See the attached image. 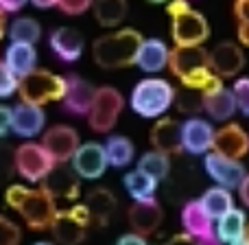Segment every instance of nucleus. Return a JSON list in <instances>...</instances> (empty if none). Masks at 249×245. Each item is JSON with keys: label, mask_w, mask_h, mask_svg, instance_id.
I'll return each instance as SVG.
<instances>
[{"label": "nucleus", "mask_w": 249, "mask_h": 245, "mask_svg": "<svg viewBox=\"0 0 249 245\" xmlns=\"http://www.w3.org/2000/svg\"><path fill=\"white\" fill-rule=\"evenodd\" d=\"M142 39V33L136 29H118L114 33H105L92 44V59L103 70H121L133 66Z\"/></svg>", "instance_id": "f257e3e1"}, {"label": "nucleus", "mask_w": 249, "mask_h": 245, "mask_svg": "<svg viewBox=\"0 0 249 245\" xmlns=\"http://www.w3.org/2000/svg\"><path fill=\"white\" fill-rule=\"evenodd\" d=\"M171 16V35L175 46H201L210 38L206 16L188 4V0H171L166 4Z\"/></svg>", "instance_id": "f03ea898"}, {"label": "nucleus", "mask_w": 249, "mask_h": 245, "mask_svg": "<svg viewBox=\"0 0 249 245\" xmlns=\"http://www.w3.org/2000/svg\"><path fill=\"white\" fill-rule=\"evenodd\" d=\"M175 92L166 79L149 77L133 86L129 105L142 118H160L171 110V105H175Z\"/></svg>", "instance_id": "7ed1b4c3"}, {"label": "nucleus", "mask_w": 249, "mask_h": 245, "mask_svg": "<svg viewBox=\"0 0 249 245\" xmlns=\"http://www.w3.org/2000/svg\"><path fill=\"white\" fill-rule=\"evenodd\" d=\"M18 94H20L22 103H33L39 108L53 103V101H61L66 94V77L35 68L33 73L20 77Z\"/></svg>", "instance_id": "20e7f679"}, {"label": "nucleus", "mask_w": 249, "mask_h": 245, "mask_svg": "<svg viewBox=\"0 0 249 245\" xmlns=\"http://www.w3.org/2000/svg\"><path fill=\"white\" fill-rule=\"evenodd\" d=\"M124 108V99L123 94L112 86H101L94 92V101L90 105L88 112V125L92 132L96 133H107L114 129V125L118 123Z\"/></svg>", "instance_id": "39448f33"}, {"label": "nucleus", "mask_w": 249, "mask_h": 245, "mask_svg": "<svg viewBox=\"0 0 249 245\" xmlns=\"http://www.w3.org/2000/svg\"><path fill=\"white\" fill-rule=\"evenodd\" d=\"M90 212H88L86 204H77V206L68 208V210H59L51 226V232L55 237L57 245H79L86 239L88 226H90Z\"/></svg>", "instance_id": "423d86ee"}, {"label": "nucleus", "mask_w": 249, "mask_h": 245, "mask_svg": "<svg viewBox=\"0 0 249 245\" xmlns=\"http://www.w3.org/2000/svg\"><path fill=\"white\" fill-rule=\"evenodd\" d=\"M55 167V160L37 142L16 147V173L29 182H42Z\"/></svg>", "instance_id": "0eeeda50"}, {"label": "nucleus", "mask_w": 249, "mask_h": 245, "mask_svg": "<svg viewBox=\"0 0 249 245\" xmlns=\"http://www.w3.org/2000/svg\"><path fill=\"white\" fill-rule=\"evenodd\" d=\"M18 212H20V217L31 230H51L59 210H57L55 199L44 188H39V190H29V195L20 204Z\"/></svg>", "instance_id": "6e6552de"}, {"label": "nucleus", "mask_w": 249, "mask_h": 245, "mask_svg": "<svg viewBox=\"0 0 249 245\" xmlns=\"http://www.w3.org/2000/svg\"><path fill=\"white\" fill-rule=\"evenodd\" d=\"M77 129H72L70 125H55V127L46 129L42 136V147L48 151L55 164H66L72 160L74 151L81 145Z\"/></svg>", "instance_id": "1a4fd4ad"}, {"label": "nucleus", "mask_w": 249, "mask_h": 245, "mask_svg": "<svg viewBox=\"0 0 249 245\" xmlns=\"http://www.w3.org/2000/svg\"><path fill=\"white\" fill-rule=\"evenodd\" d=\"M203 167H206V173L216 182V186H223V188L232 190L238 188V184L243 182V177L247 175L245 167L241 164V160H232L225 158L221 153H214V151H208L206 158H203Z\"/></svg>", "instance_id": "9d476101"}, {"label": "nucleus", "mask_w": 249, "mask_h": 245, "mask_svg": "<svg viewBox=\"0 0 249 245\" xmlns=\"http://www.w3.org/2000/svg\"><path fill=\"white\" fill-rule=\"evenodd\" d=\"M70 162H72V171L83 180H99L105 173V169L109 167L105 147L99 145V142L79 145V149L74 151Z\"/></svg>", "instance_id": "9b49d317"}, {"label": "nucleus", "mask_w": 249, "mask_h": 245, "mask_svg": "<svg viewBox=\"0 0 249 245\" xmlns=\"http://www.w3.org/2000/svg\"><path fill=\"white\" fill-rule=\"evenodd\" d=\"M127 219L133 232L140 234V237H149V234H153L160 228V224L164 219V212L155 197L136 199L131 204V208H129Z\"/></svg>", "instance_id": "f8f14e48"}, {"label": "nucleus", "mask_w": 249, "mask_h": 245, "mask_svg": "<svg viewBox=\"0 0 249 245\" xmlns=\"http://www.w3.org/2000/svg\"><path fill=\"white\" fill-rule=\"evenodd\" d=\"M212 151L225 155V158H232V160L245 158L249 153V133L236 123L223 125L221 129H214Z\"/></svg>", "instance_id": "ddd939ff"}, {"label": "nucleus", "mask_w": 249, "mask_h": 245, "mask_svg": "<svg viewBox=\"0 0 249 245\" xmlns=\"http://www.w3.org/2000/svg\"><path fill=\"white\" fill-rule=\"evenodd\" d=\"M168 68L177 79H184L201 68H210V53L201 46H175L168 57Z\"/></svg>", "instance_id": "4468645a"}, {"label": "nucleus", "mask_w": 249, "mask_h": 245, "mask_svg": "<svg viewBox=\"0 0 249 245\" xmlns=\"http://www.w3.org/2000/svg\"><path fill=\"white\" fill-rule=\"evenodd\" d=\"M42 188L51 195L53 199H68L74 202L79 197V175L72 171V167L66 164H55L53 171L42 180Z\"/></svg>", "instance_id": "2eb2a0df"}, {"label": "nucleus", "mask_w": 249, "mask_h": 245, "mask_svg": "<svg viewBox=\"0 0 249 245\" xmlns=\"http://www.w3.org/2000/svg\"><path fill=\"white\" fill-rule=\"evenodd\" d=\"M212 142H214V127L203 118H188L181 123V147L184 151L193 155H206L212 151Z\"/></svg>", "instance_id": "dca6fc26"}, {"label": "nucleus", "mask_w": 249, "mask_h": 245, "mask_svg": "<svg viewBox=\"0 0 249 245\" xmlns=\"http://www.w3.org/2000/svg\"><path fill=\"white\" fill-rule=\"evenodd\" d=\"M245 66L243 48L234 42H221L210 51V68L221 79L236 77Z\"/></svg>", "instance_id": "f3484780"}, {"label": "nucleus", "mask_w": 249, "mask_h": 245, "mask_svg": "<svg viewBox=\"0 0 249 245\" xmlns=\"http://www.w3.org/2000/svg\"><path fill=\"white\" fill-rule=\"evenodd\" d=\"M94 92L96 88L90 81H86L83 77L77 75H70L66 77V94H64V105L70 114H77V116H88L90 112V105L94 101Z\"/></svg>", "instance_id": "a211bd4d"}, {"label": "nucleus", "mask_w": 249, "mask_h": 245, "mask_svg": "<svg viewBox=\"0 0 249 245\" xmlns=\"http://www.w3.org/2000/svg\"><path fill=\"white\" fill-rule=\"evenodd\" d=\"M46 114L39 105L20 103L11 110V132L20 138H35L42 133Z\"/></svg>", "instance_id": "6ab92c4d"}, {"label": "nucleus", "mask_w": 249, "mask_h": 245, "mask_svg": "<svg viewBox=\"0 0 249 245\" xmlns=\"http://www.w3.org/2000/svg\"><path fill=\"white\" fill-rule=\"evenodd\" d=\"M48 42H51L53 53H55L61 61H66V64L77 61L83 53V46H86L81 31L72 29V26H59V29H55L51 33Z\"/></svg>", "instance_id": "aec40b11"}, {"label": "nucleus", "mask_w": 249, "mask_h": 245, "mask_svg": "<svg viewBox=\"0 0 249 245\" xmlns=\"http://www.w3.org/2000/svg\"><path fill=\"white\" fill-rule=\"evenodd\" d=\"M153 149L162 151L166 155H179L184 151L181 147V123L173 118H160L149 133Z\"/></svg>", "instance_id": "412c9836"}, {"label": "nucleus", "mask_w": 249, "mask_h": 245, "mask_svg": "<svg viewBox=\"0 0 249 245\" xmlns=\"http://www.w3.org/2000/svg\"><path fill=\"white\" fill-rule=\"evenodd\" d=\"M168 57H171V51H168V46L162 39L158 38L142 39L136 55V66L142 73L155 75V73H162L164 68H168Z\"/></svg>", "instance_id": "4be33fe9"}, {"label": "nucleus", "mask_w": 249, "mask_h": 245, "mask_svg": "<svg viewBox=\"0 0 249 245\" xmlns=\"http://www.w3.org/2000/svg\"><path fill=\"white\" fill-rule=\"evenodd\" d=\"M181 226L184 232H188L195 239H206L214 234V219L206 212L203 204L199 199L186 202L181 208Z\"/></svg>", "instance_id": "5701e85b"}, {"label": "nucleus", "mask_w": 249, "mask_h": 245, "mask_svg": "<svg viewBox=\"0 0 249 245\" xmlns=\"http://www.w3.org/2000/svg\"><path fill=\"white\" fill-rule=\"evenodd\" d=\"M116 206H118V202L109 188H94L86 197V208L90 212V219L99 226L109 224V219L116 212Z\"/></svg>", "instance_id": "b1692460"}, {"label": "nucleus", "mask_w": 249, "mask_h": 245, "mask_svg": "<svg viewBox=\"0 0 249 245\" xmlns=\"http://www.w3.org/2000/svg\"><path fill=\"white\" fill-rule=\"evenodd\" d=\"M4 64L9 66L13 75L24 77V75L33 73L35 64H37V51L33 44H20V42H11V46L7 48L4 55Z\"/></svg>", "instance_id": "393cba45"}, {"label": "nucleus", "mask_w": 249, "mask_h": 245, "mask_svg": "<svg viewBox=\"0 0 249 245\" xmlns=\"http://www.w3.org/2000/svg\"><path fill=\"white\" fill-rule=\"evenodd\" d=\"M245 228H247V217L243 210L232 208L230 212H225L223 217H219L214 224V234L221 243H232L238 239L245 237Z\"/></svg>", "instance_id": "a878e982"}, {"label": "nucleus", "mask_w": 249, "mask_h": 245, "mask_svg": "<svg viewBox=\"0 0 249 245\" xmlns=\"http://www.w3.org/2000/svg\"><path fill=\"white\" fill-rule=\"evenodd\" d=\"M203 110L208 112V116L212 121H230L236 112V99H234V92L228 88H219L216 92L206 96L203 101Z\"/></svg>", "instance_id": "bb28decb"}, {"label": "nucleus", "mask_w": 249, "mask_h": 245, "mask_svg": "<svg viewBox=\"0 0 249 245\" xmlns=\"http://www.w3.org/2000/svg\"><path fill=\"white\" fill-rule=\"evenodd\" d=\"M92 9H94L96 22L105 29H112V26H118L127 18L129 4L127 0H94Z\"/></svg>", "instance_id": "cd10ccee"}, {"label": "nucleus", "mask_w": 249, "mask_h": 245, "mask_svg": "<svg viewBox=\"0 0 249 245\" xmlns=\"http://www.w3.org/2000/svg\"><path fill=\"white\" fill-rule=\"evenodd\" d=\"M199 202L203 204L206 212H208V215H210L214 221L234 208V197H232V193H230L228 188H223V186H212V188H208L206 193H203V197L199 199Z\"/></svg>", "instance_id": "c85d7f7f"}, {"label": "nucleus", "mask_w": 249, "mask_h": 245, "mask_svg": "<svg viewBox=\"0 0 249 245\" xmlns=\"http://www.w3.org/2000/svg\"><path fill=\"white\" fill-rule=\"evenodd\" d=\"M123 186L133 197V202H136V199L153 197L155 190H158V180L146 175V173L140 171V169H136V171H129L127 175L123 177Z\"/></svg>", "instance_id": "c756f323"}, {"label": "nucleus", "mask_w": 249, "mask_h": 245, "mask_svg": "<svg viewBox=\"0 0 249 245\" xmlns=\"http://www.w3.org/2000/svg\"><path fill=\"white\" fill-rule=\"evenodd\" d=\"M103 147H105V153H107V162L114 169H123L127 164H131L133 153H136L133 142L127 136H112Z\"/></svg>", "instance_id": "7c9ffc66"}, {"label": "nucleus", "mask_w": 249, "mask_h": 245, "mask_svg": "<svg viewBox=\"0 0 249 245\" xmlns=\"http://www.w3.org/2000/svg\"><path fill=\"white\" fill-rule=\"evenodd\" d=\"M9 38L11 42H20V44H33L42 38V24H39L35 18H16V20L9 24Z\"/></svg>", "instance_id": "2f4dec72"}, {"label": "nucleus", "mask_w": 249, "mask_h": 245, "mask_svg": "<svg viewBox=\"0 0 249 245\" xmlns=\"http://www.w3.org/2000/svg\"><path fill=\"white\" fill-rule=\"evenodd\" d=\"M168 158H171V155L162 153V151H158V149L146 151V153L138 160V169L160 182L168 175V171H171V160Z\"/></svg>", "instance_id": "473e14b6"}, {"label": "nucleus", "mask_w": 249, "mask_h": 245, "mask_svg": "<svg viewBox=\"0 0 249 245\" xmlns=\"http://www.w3.org/2000/svg\"><path fill=\"white\" fill-rule=\"evenodd\" d=\"M203 101H206V96L199 90H193V88L181 86V90L175 92V105L184 114H197L199 110H203Z\"/></svg>", "instance_id": "72a5a7b5"}, {"label": "nucleus", "mask_w": 249, "mask_h": 245, "mask_svg": "<svg viewBox=\"0 0 249 245\" xmlns=\"http://www.w3.org/2000/svg\"><path fill=\"white\" fill-rule=\"evenodd\" d=\"M234 16L238 22V42L249 48V0L234 2Z\"/></svg>", "instance_id": "f704fd0d"}, {"label": "nucleus", "mask_w": 249, "mask_h": 245, "mask_svg": "<svg viewBox=\"0 0 249 245\" xmlns=\"http://www.w3.org/2000/svg\"><path fill=\"white\" fill-rule=\"evenodd\" d=\"M16 175V149L0 142V184Z\"/></svg>", "instance_id": "c9c22d12"}, {"label": "nucleus", "mask_w": 249, "mask_h": 245, "mask_svg": "<svg viewBox=\"0 0 249 245\" xmlns=\"http://www.w3.org/2000/svg\"><path fill=\"white\" fill-rule=\"evenodd\" d=\"M22 230L16 221L0 215V245H20Z\"/></svg>", "instance_id": "e433bc0d"}, {"label": "nucleus", "mask_w": 249, "mask_h": 245, "mask_svg": "<svg viewBox=\"0 0 249 245\" xmlns=\"http://www.w3.org/2000/svg\"><path fill=\"white\" fill-rule=\"evenodd\" d=\"M18 83H20V77H18V75H13L4 61H0V96L16 94V92H18Z\"/></svg>", "instance_id": "4c0bfd02"}, {"label": "nucleus", "mask_w": 249, "mask_h": 245, "mask_svg": "<svg viewBox=\"0 0 249 245\" xmlns=\"http://www.w3.org/2000/svg\"><path fill=\"white\" fill-rule=\"evenodd\" d=\"M232 92H234V99H236V110H241L245 116H249V77L236 79Z\"/></svg>", "instance_id": "58836bf2"}, {"label": "nucleus", "mask_w": 249, "mask_h": 245, "mask_svg": "<svg viewBox=\"0 0 249 245\" xmlns=\"http://www.w3.org/2000/svg\"><path fill=\"white\" fill-rule=\"evenodd\" d=\"M94 0H57V7L66 16H81L92 7Z\"/></svg>", "instance_id": "ea45409f"}, {"label": "nucleus", "mask_w": 249, "mask_h": 245, "mask_svg": "<svg viewBox=\"0 0 249 245\" xmlns=\"http://www.w3.org/2000/svg\"><path fill=\"white\" fill-rule=\"evenodd\" d=\"M31 188H26V186L22 184H13L7 188V193H4V202H7V206H11L13 210H18L20 208V204L24 202V197L29 195Z\"/></svg>", "instance_id": "a19ab883"}, {"label": "nucleus", "mask_w": 249, "mask_h": 245, "mask_svg": "<svg viewBox=\"0 0 249 245\" xmlns=\"http://www.w3.org/2000/svg\"><path fill=\"white\" fill-rule=\"evenodd\" d=\"M11 132V110L7 105H0V138Z\"/></svg>", "instance_id": "79ce46f5"}, {"label": "nucleus", "mask_w": 249, "mask_h": 245, "mask_svg": "<svg viewBox=\"0 0 249 245\" xmlns=\"http://www.w3.org/2000/svg\"><path fill=\"white\" fill-rule=\"evenodd\" d=\"M116 245H149V243H146V237H140V234H136V232H129V234H123V237L116 241Z\"/></svg>", "instance_id": "37998d69"}, {"label": "nucleus", "mask_w": 249, "mask_h": 245, "mask_svg": "<svg viewBox=\"0 0 249 245\" xmlns=\"http://www.w3.org/2000/svg\"><path fill=\"white\" fill-rule=\"evenodd\" d=\"M29 0H0V9L4 13H18Z\"/></svg>", "instance_id": "c03bdc74"}, {"label": "nucleus", "mask_w": 249, "mask_h": 245, "mask_svg": "<svg viewBox=\"0 0 249 245\" xmlns=\"http://www.w3.org/2000/svg\"><path fill=\"white\" fill-rule=\"evenodd\" d=\"M164 245H197V239L190 237L188 232H181V234H175V237H171Z\"/></svg>", "instance_id": "a18cd8bd"}, {"label": "nucleus", "mask_w": 249, "mask_h": 245, "mask_svg": "<svg viewBox=\"0 0 249 245\" xmlns=\"http://www.w3.org/2000/svg\"><path fill=\"white\" fill-rule=\"evenodd\" d=\"M238 195H241V202L249 208V173L243 177L241 184H238Z\"/></svg>", "instance_id": "49530a36"}, {"label": "nucleus", "mask_w": 249, "mask_h": 245, "mask_svg": "<svg viewBox=\"0 0 249 245\" xmlns=\"http://www.w3.org/2000/svg\"><path fill=\"white\" fill-rule=\"evenodd\" d=\"M33 2L37 9H51V7H57V0H29Z\"/></svg>", "instance_id": "de8ad7c7"}, {"label": "nucleus", "mask_w": 249, "mask_h": 245, "mask_svg": "<svg viewBox=\"0 0 249 245\" xmlns=\"http://www.w3.org/2000/svg\"><path fill=\"white\" fill-rule=\"evenodd\" d=\"M197 245H223L216 239V234H212V237H206V239H197Z\"/></svg>", "instance_id": "09e8293b"}, {"label": "nucleus", "mask_w": 249, "mask_h": 245, "mask_svg": "<svg viewBox=\"0 0 249 245\" xmlns=\"http://www.w3.org/2000/svg\"><path fill=\"white\" fill-rule=\"evenodd\" d=\"M4 31H7V20H4V11L0 9V39L4 38Z\"/></svg>", "instance_id": "8fccbe9b"}, {"label": "nucleus", "mask_w": 249, "mask_h": 245, "mask_svg": "<svg viewBox=\"0 0 249 245\" xmlns=\"http://www.w3.org/2000/svg\"><path fill=\"white\" fill-rule=\"evenodd\" d=\"M228 245H249L245 239H238V241H232V243H228Z\"/></svg>", "instance_id": "3c124183"}, {"label": "nucleus", "mask_w": 249, "mask_h": 245, "mask_svg": "<svg viewBox=\"0 0 249 245\" xmlns=\"http://www.w3.org/2000/svg\"><path fill=\"white\" fill-rule=\"evenodd\" d=\"M146 2H153V4H164V2H171V0H146Z\"/></svg>", "instance_id": "603ef678"}, {"label": "nucleus", "mask_w": 249, "mask_h": 245, "mask_svg": "<svg viewBox=\"0 0 249 245\" xmlns=\"http://www.w3.org/2000/svg\"><path fill=\"white\" fill-rule=\"evenodd\" d=\"M243 239H245V241L249 243V221H247V228H245V237H243Z\"/></svg>", "instance_id": "864d4df0"}, {"label": "nucleus", "mask_w": 249, "mask_h": 245, "mask_svg": "<svg viewBox=\"0 0 249 245\" xmlns=\"http://www.w3.org/2000/svg\"><path fill=\"white\" fill-rule=\"evenodd\" d=\"M33 245H53V243H48V241H37V243H33Z\"/></svg>", "instance_id": "5fc2aeb1"}]
</instances>
